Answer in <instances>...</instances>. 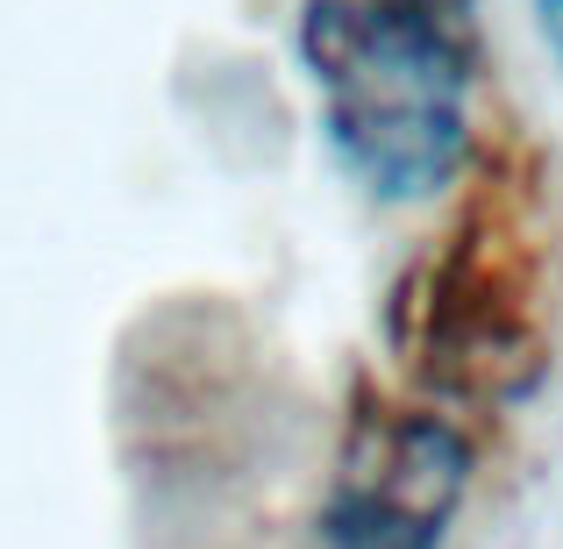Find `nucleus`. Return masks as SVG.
Returning a JSON list of instances; mask_svg holds the SVG:
<instances>
[{"label": "nucleus", "instance_id": "f03ea898", "mask_svg": "<svg viewBox=\"0 0 563 549\" xmlns=\"http://www.w3.org/2000/svg\"><path fill=\"white\" fill-rule=\"evenodd\" d=\"M471 485V450L435 414H378L350 436L314 549H442Z\"/></svg>", "mask_w": 563, "mask_h": 549}, {"label": "nucleus", "instance_id": "f257e3e1", "mask_svg": "<svg viewBox=\"0 0 563 549\" xmlns=\"http://www.w3.org/2000/svg\"><path fill=\"white\" fill-rule=\"evenodd\" d=\"M300 57L321 86L335 157L378 200H428L464 172L471 72L456 29L399 0H307Z\"/></svg>", "mask_w": 563, "mask_h": 549}, {"label": "nucleus", "instance_id": "39448f33", "mask_svg": "<svg viewBox=\"0 0 563 549\" xmlns=\"http://www.w3.org/2000/svg\"><path fill=\"white\" fill-rule=\"evenodd\" d=\"M399 8H413V14H435V22L464 29V22H471V8H478V0H399Z\"/></svg>", "mask_w": 563, "mask_h": 549}, {"label": "nucleus", "instance_id": "20e7f679", "mask_svg": "<svg viewBox=\"0 0 563 549\" xmlns=\"http://www.w3.org/2000/svg\"><path fill=\"white\" fill-rule=\"evenodd\" d=\"M536 29H542V43H550L556 72H563V0H536Z\"/></svg>", "mask_w": 563, "mask_h": 549}, {"label": "nucleus", "instance_id": "7ed1b4c3", "mask_svg": "<svg viewBox=\"0 0 563 549\" xmlns=\"http://www.w3.org/2000/svg\"><path fill=\"white\" fill-rule=\"evenodd\" d=\"M493 235L464 229L450 235V257L421 278L413 307V364L442 393L471 399H514L542 371V336L528 315V278L521 264H493Z\"/></svg>", "mask_w": 563, "mask_h": 549}]
</instances>
